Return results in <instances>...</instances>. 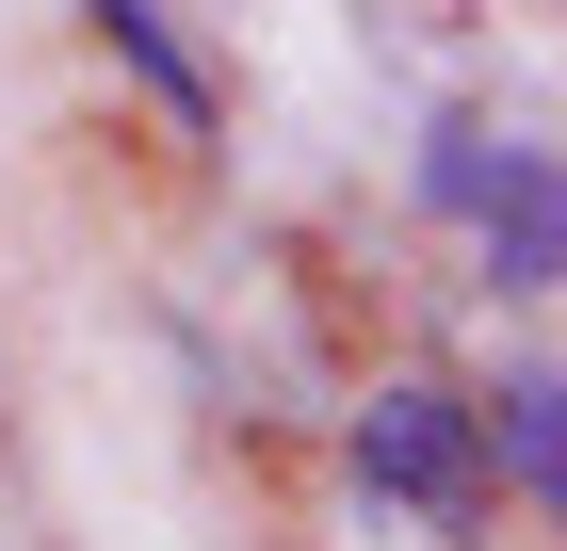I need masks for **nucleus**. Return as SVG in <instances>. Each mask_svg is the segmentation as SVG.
Returning a JSON list of instances; mask_svg holds the SVG:
<instances>
[{
  "label": "nucleus",
  "mask_w": 567,
  "mask_h": 551,
  "mask_svg": "<svg viewBox=\"0 0 567 551\" xmlns=\"http://www.w3.org/2000/svg\"><path fill=\"white\" fill-rule=\"evenodd\" d=\"M422 195L486 244V276H503V293H551V259H567V195H551V146H535V130L454 114V130L422 146Z\"/></svg>",
  "instance_id": "f257e3e1"
},
{
  "label": "nucleus",
  "mask_w": 567,
  "mask_h": 551,
  "mask_svg": "<svg viewBox=\"0 0 567 551\" xmlns=\"http://www.w3.org/2000/svg\"><path fill=\"white\" fill-rule=\"evenodd\" d=\"M471 438H503V470H519V503H567V438H551V374H519V389H503V422H471Z\"/></svg>",
  "instance_id": "7ed1b4c3"
},
{
  "label": "nucleus",
  "mask_w": 567,
  "mask_h": 551,
  "mask_svg": "<svg viewBox=\"0 0 567 551\" xmlns=\"http://www.w3.org/2000/svg\"><path fill=\"white\" fill-rule=\"evenodd\" d=\"M357 503L373 519H422V535H471L486 519V438L454 389H373L357 406Z\"/></svg>",
  "instance_id": "f03ea898"
},
{
  "label": "nucleus",
  "mask_w": 567,
  "mask_h": 551,
  "mask_svg": "<svg viewBox=\"0 0 567 551\" xmlns=\"http://www.w3.org/2000/svg\"><path fill=\"white\" fill-rule=\"evenodd\" d=\"M97 33H114V49L146 65V82H163V114H212V65H195V49L163 33V0H97Z\"/></svg>",
  "instance_id": "20e7f679"
}]
</instances>
